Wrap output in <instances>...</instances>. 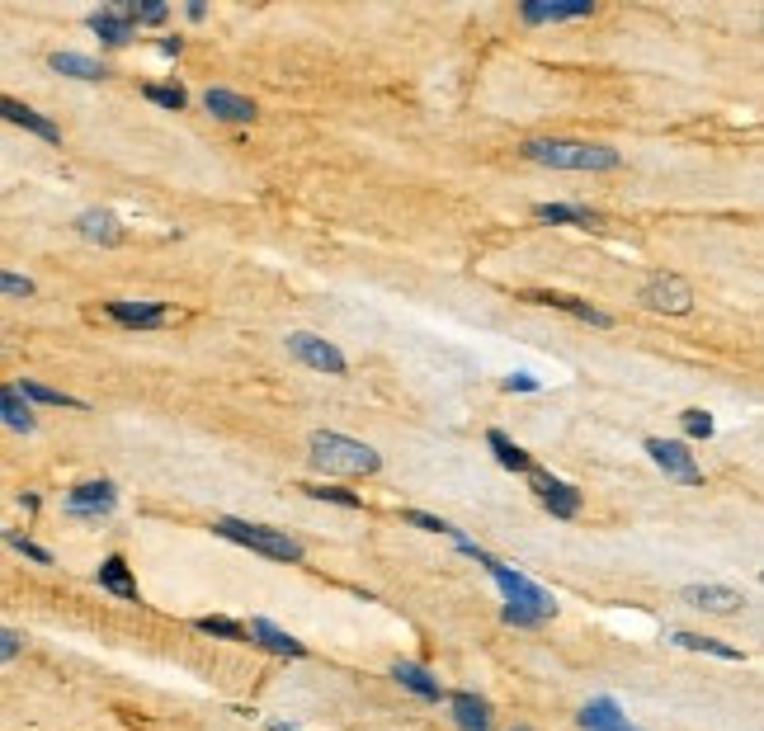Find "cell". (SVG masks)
<instances>
[{
	"label": "cell",
	"instance_id": "1f68e13d",
	"mask_svg": "<svg viewBox=\"0 0 764 731\" xmlns=\"http://www.w3.org/2000/svg\"><path fill=\"white\" fill-rule=\"evenodd\" d=\"M680 425H684V434H689V439H713V416H708V411H698V406H689V411H684L680 416Z\"/></svg>",
	"mask_w": 764,
	"mask_h": 731
},
{
	"label": "cell",
	"instance_id": "5bb4252c",
	"mask_svg": "<svg viewBox=\"0 0 764 731\" xmlns=\"http://www.w3.org/2000/svg\"><path fill=\"white\" fill-rule=\"evenodd\" d=\"M576 722H581V731H642V727H632L628 717H623V708H618L614 698H590Z\"/></svg>",
	"mask_w": 764,
	"mask_h": 731
},
{
	"label": "cell",
	"instance_id": "e575fe53",
	"mask_svg": "<svg viewBox=\"0 0 764 731\" xmlns=\"http://www.w3.org/2000/svg\"><path fill=\"white\" fill-rule=\"evenodd\" d=\"M401 519H406V524H416V529H425V533H449V538H453V533H458V529H453V524H444V519L425 515V510H406V515H401Z\"/></svg>",
	"mask_w": 764,
	"mask_h": 731
},
{
	"label": "cell",
	"instance_id": "7bdbcfd3",
	"mask_svg": "<svg viewBox=\"0 0 764 731\" xmlns=\"http://www.w3.org/2000/svg\"><path fill=\"white\" fill-rule=\"evenodd\" d=\"M515 731H529V727H515Z\"/></svg>",
	"mask_w": 764,
	"mask_h": 731
},
{
	"label": "cell",
	"instance_id": "836d02e7",
	"mask_svg": "<svg viewBox=\"0 0 764 731\" xmlns=\"http://www.w3.org/2000/svg\"><path fill=\"white\" fill-rule=\"evenodd\" d=\"M5 543L15 552H24L29 562H38V566H52V552L48 548H38V543H29V538H19V533H5Z\"/></svg>",
	"mask_w": 764,
	"mask_h": 731
},
{
	"label": "cell",
	"instance_id": "44dd1931",
	"mask_svg": "<svg viewBox=\"0 0 764 731\" xmlns=\"http://www.w3.org/2000/svg\"><path fill=\"white\" fill-rule=\"evenodd\" d=\"M85 24H90V29H95V34L104 38V43H109V48H123V43H133V19L123 15V10H95V15L85 19Z\"/></svg>",
	"mask_w": 764,
	"mask_h": 731
},
{
	"label": "cell",
	"instance_id": "60d3db41",
	"mask_svg": "<svg viewBox=\"0 0 764 731\" xmlns=\"http://www.w3.org/2000/svg\"><path fill=\"white\" fill-rule=\"evenodd\" d=\"M184 15H189V19H203V15H208V5H203V0H189V10H184Z\"/></svg>",
	"mask_w": 764,
	"mask_h": 731
},
{
	"label": "cell",
	"instance_id": "ee69618b",
	"mask_svg": "<svg viewBox=\"0 0 764 731\" xmlns=\"http://www.w3.org/2000/svg\"><path fill=\"white\" fill-rule=\"evenodd\" d=\"M760 581H764V576H760Z\"/></svg>",
	"mask_w": 764,
	"mask_h": 731
},
{
	"label": "cell",
	"instance_id": "4316f807",
	"mask_svg": "<svg viewBox=\"0 0 764 731\" xmlns=\"http://www.w3.org/2000/svg\"><path fill=\"white\" fill-rule=\"evenodd\" d=\"M76 227H81L85 241H100V246H118L123 241V232H118V222L109 213H81Z\"/></svg>",
	"mask_w": 764,
	"mask_h": 731
},
{
	"label": "cell",
	"instance_id": "8fae6325",
	"mask_svg": "<svg viewBox=\"0 0 764 731\" xmlns=\"http://www.w3.org/2000/svg\"><path fill=\"white\" fill-rule=\"evenodd\" d=\"M519 15L529 19V24H562V19H585V15H595V0H552V5H543V0H524V10Z\"/></svg>",
	"mask_w": 764,
	"mask_h": 731
},
{
	"label": "cell",
	"instance_id": "ab89813d",
	"mask_svg": "<svg viewBox=\"0 0 764 731\" xmlns=\"http://www.w3.org/2000/svg\"><path fill=\"white\" fill-rule=\"evenodd\" d=\"M184 52V38H161V57H180Z\"/></svg>",
	"mask_w": 764,
	"mask_h": 731
},
{
	"label": "cell",
	"instance_id": "484cf974",
	"mask_svg": "<svg viewBox=\"0 0 764 731\" xmlns=\"http://www.w3.org/2000/svg\"><path fill=\"white\" fill-rule=\"evenodd\" d=\"M0 416H5V425H10V430H34V411H29V397H24V392H19V387H5V392H0Z\"/></svg>",
	"mask_w": 764,
	"mask_h": 731
},
{
	"label": "cell",
	"instance_id": "ffe728a7",
	"mask_svg": "<svg viewBox=\"0 0 764 731\" xmlns=\"http://www.w3.org/2000/svg\"><path fill=\"white\" fill-rule=\"evenodd\" d=\"M0 114H5V123H15V128H29V133H38L43 142H62L57 123H52V118H43L38 109H29V104L5 100V104H0Z\"/></svg>",
	"mask_w": 764,
	"mask_h": 731
},
{
	"label": "cell",
	"instance_id": "f1b7e54d",
	"mask_svg": "<svg viewBox=\"0 0 764 731\" xmlns=\"http://www.w3.org/2000/svg\"><path fill=\"white\" fill-rule=\"evenodd\" d=\"M194 628L199 632H208V637H222V642H246L250 632H246V623H236V618H199V623H194Z\"/></svg>",
	"mask_w": 764,
	"mask_h": 731
},
{
	"label": "cell",
	"instance_id": "30bf717a",
	"mask_svg": "<svg viewBox=\"0 0 764 731\" xmlns=\"http://www.w3.org/2000/svg\"><path fill=\"white\" fill-rule=\"evenodd\" d=\"M449 717H453V727L458 731H491V703L477 698V694H467V689L449 694Z\"/></svg>",
	"mask_w": 764,
	"mask_h": 731
},
{
	"label": "cell",
	"instance_id": "d590c367",
	"mask_svg": "<svg viewBox=\"0 0 764 731\" xmlns=\"http://www.w3.org/2000/svg\"><path fill=\"white\" fill-rule=\"evenodd\" d=\"M0 293H5V298H29V293H34V279H19V274H0Z\"/></svg>",
	"mask_w": 764,
	"mask_h": 731
},
{
	"label": "cell",
	"instance_id": "8992f818",
	"mask_svg": "<svg viewBox=\"0 0 764 731\" xmlns=\"http://www.w3.org/2000/svg\"><path fill=\"white\" fill-rule=\"evenodd\" d=\"M642 302L647 307H656V312H670V316H684L689 307H694V293H689V283L680 279V274H651L647 283H642Z\"/></svg>",
	"mask_w": 764,
	"mask_h": 731
},
{
	"label": "cell",
	"instance_id": "5b68a950",
	"mask_svg": "<svg viewBox=\"0 0 764 731\" xmlns=\"http://www.w3.org/2000/svg\"><path fill=\"white\" fill-rule=\"evenodd\" d=\"M288 354H293V359H302L307 368H316V373H335V378L349 368L345 354H340L331 340H321V335H312V331H293V335H288Z\"/></svg>",
	"mask_w": 764,
	"mask_h": 731
},
{
	"label": "cell",
	"instance_id": "7a4b0ae2",
	"mask_svg": "<svg viewBox=\"0 0 764 731\" xmlns=\"http://www.w3.org/2000/svg\"><path fill=\"white\" fill-rule=\"evenodd\" d=\"M213 533L227 538V543H241V548L260 552V557H274V562H302L307 557L298 538H288L279 529H265V524H246V519H213Z\"/></svg>",
	"mask_w": 764,
	"mask_h": 731
},
{
	"label": "cell",
	"instance_id": "277c9868",
	"mask_svg": "<svg viewBox=\"0 0 764 731\" xmlns=\"http://www.w3.org/2000/svg\"><path fill=\"white\" fill-rule=\"evenodd\" d=\"M491 581L500 585L505 604H515V609H524V614H538V618L557 614V599H552V590H543L538 581H529V576H524V571H515V566L496 562V566H491Z\"/></svg>",
	"mask_w": 764,
	"mask_h": 731
},
{
	"label": "cell",
	"instance_id": "cb8c5ba5",
	"mask_svg": "<svg viewBox=\"0 0 764 731\" xmlns=\"http://www.w3.org/2000/svg\"><path fill=\"white\" fill-rule=\"evenodd\" d=\"M538 222H581V227H595L599 213L595 208H585V203H538L533 208Z\"/></svg>",
	"mask_w": 764,
	"mask_h": 731
},
{
	"label": "cell",
	"instance_id": "ba28073f",
	"mask_svg": "<svg viewBox=\"0 0 764 731\" xmlns=\"http://www.w3.org/2000/svg\"><path fill=\"white\" fill-rule=\"evenodd\" d=\"M529 482H533V491H538V500H543L557 519H576V515H581V491H576L571 482L548 477V472H538V467L529 472Z\"/></svg>",
	"mask_w": 764,
	"mask_h": 731
},
{
	"label": "cell",
	"instance_id": "2e32d148",
	"mask_svg": "<svg viewBox=\"0 0 764 731\" xmlns=\"http://www.w3.org/2000/svg\"><path fill=\"white\" fill-rule=\"evenodd\" d=\"M684 604H694L703 614H736L741 595L731 585H684Z\"/></svg>",
	"mask_w": 764,
	"mask_h": 731
},
{
	"label": "cell",
	"instance_id": "f6af8a7d",
	"mask_svg": "<svg viewBox=\"0 0 764 731\" xmlns=\"http://www.w3.org/2000/svg\"><path fill=\"white\" fill-rule=\"evenodd\" d=\"M760 24H764V19H760Z\"/></svg>",
	"mask_w": 764,
	"mask_h": 731
},
{
	"label": "cell",
	"instance_id": "7402d4cb",
	"mask_svg": "<svg viewBox=\"0 0 764 731\" xmlns=\"http://www.w3.org/2000/svg\"><path fill=\"white\" fill-rule=\"evenodd\" d=\"M48 67L62 71V76H76V81H104L109 76V67L95 62V57H85V52H52Z\"/></svg>",
	"mask_w": 764,
	"mask_h": 731
},
{
	"label": "cell",
	"instance_id": "8d00e7d4",
	"mask_svg": "<svg viewBox=\"0 0 764 731\" xmlns=\"http://www.w3.org/2000/svg\"><path fill=\"white\" fill-rule=\"evenodd\" d=\"M500 618H505L510 628H538V623H548V618H538V614H524V609H515V604H505V609H500Z\"/></svg>",
	"mask_w": 764,
	"mask_h": 731
},
{
	"label": "cell",
	"instance_id": "b9f144b4",
	"mask_svg": "<svg viewBox=\"0 0 764 731\" xmlns=\"http://www.w3.org/2000/svg\"><path fill=\"white\" fill-rule=\"evenodd\" d=\"M269 731H293V727H283V722H274V727H269Z\"/></svg>",
	"mask_w": 764,
	"mask_h": 731
},
{
	"label": "cell",
	"instance_id": "d6986e66",
	"mask_svg": "<svg viewBox=\"0 0 764 731\" xmlns=\"http://www.w3.org/2000/svg\"><path fill=\"white\" fill-rule=\"evenodd\" d=\"M529 302H543V307H557V312H566V316H576V321H590V326H614V316L609 312H599V307H590V302H581V298H566V293H529Z\"/></svg>",
	"mask_w": 764,
	"mask_h": 731
},
{
	"label": "cell",
	"instance_id": "4dcf8cb0",
	"mask_svg": "<svg viewBox=\"0 0 764 731\" xmlns=\"http://www.w3.org/2000/svg\"><path fill=\"white\" fill-rule=\"evenodd\" d=\"M142 95L151 104H161V109H184L189 104V95H184L180 85H142Z\"/></svg>",
	"mask_w": 764,
	"mask_h": 731
},
{
	"label": "cell",
	"instance_id": "74e56055",
	"mask_svg": "<svg viewBox=\"0 0 764 731\" xmlns=\"http://www.w3.org/2000/svg\"><path fill=\"white\" fill-rule=\"evenodd\" d=\"M538 378H533V373H510V378H505V392H538Z\"/></svg>",
	"mask_w": 764,
	"mask_h": 731
},
{
	"label": "cell",
	"instance_id": "7c38bea8",
	"mask_svg": "<svg viewBox=\"0 0 764 731\" xmlns=\"http://www.w3.org/2000/svg\"><path fill=\"white\" fill-rule=\"evenodd\" d=\"M246 632H250V642H255V647L274 651V656H293V661H302V656H307V647H302L298 637H288L283 628H274L269 618H250Z\"/></svg>",
	"mask_w": 764,
	"mask_h": 731
},
{
	"label": "cell",
	"instance_id": "e0dca14e",
	"mask_svg": "<svg viewBox=\"0 0 764 731\" xmlns=\"http://www.w3.org/2000/svg\"><path fill=\"white\" fill-rule=\"evenodd\" d=\"M392 680L401 684V689H411L416 698H425V703H439V698H449L444 694V684L434 680L425 665H416V661H397L392 665Z\"/></svg>",
	"mask_w": 764,
	"mask_h": 731
},
{
	"label": "cell",
	"instance_id": "f546056e",
	"mask_svg": "<svg viewBox=\"0 0 764 731\" xmlns=\"http://www.w3.org/2000/svg\"><path fill=\"white\" fill-rule=\"evenodd\" d=\"M118 10H123V15L133 19V24H166V5H161V0H142V5H137V0H123V5H118Z\"/></svg>",
	"mask_w": 764,
	"mask_h": 731
},
{
	"label": "cell",
	"instance_id": "52a82bcc",
	"mask_svg": "<svg viewBox=\"0 0 764 731\" xmlns=\"http://www.w3.org/2000/svg\"><path fill=\"white\" fill-rule=\"evenodd\" d=\"M647 453L665 477H675L684 486H703V467L694 463V453L684 449V444H675V439H647Z\"/></svg>",
	"mask_w": 764,
	"mask_h": 731
},
{
	"label": "cell",
	"instance_id": "9a60e30c",
	"mask_svg": "<svg viewBox=\"0 0 764 731\" xmlns=\"http://www.w3.org/2000/svg\"><path fill=\"white\" fill-rule=\"evenodd\" d=\"M203 109L213 118H227V123H250L255 118V104L246 95H236V90H222V85H208L203 90Z\"/></svg>",
	"mask_w": 764,
	"mask_h": 731
},
{
	"label": "cell",
	"instance_id": "f35d334b",
	"mask_svg": "<svg viewBox=\"0 0 764 731\" xmlns=\"http://www.w3.org/2000/svg\"><path fill=\"white\" fill-rule=\"evenodd\" d=\"M19 642H24V637H19L15 628L0 632V661H15V656H19Z\"/></svg>",
	"mask_w": 764,
	"mask_h": 731
},
{
	"label": "cell",
	"instance_id": "9c48e42d",
	"mask_svg": "<svg viewBox=\"0 0 764 731\" xmlns=\"http://www.w3.org/2000/svg\"><path fill=\"white\" fill-rule=\"evenodd\" d=\"M118 505V491H114V482H81V486H71V496H67V515H76V519H100V515H109Z\"/></svg>",
	"mask_w": 764,
	"mask_h": 731
},
{
	"label": "cell",
	"instance_id": "d4e9b609",
	"mask_svg": "<svg viewBox=\"0 0 764 731\" xmlns=\"http://www.w3.org/2000/svg\"><path fill=\"white\" fill-rule=\"evenodd\" d=\"M670 642L684 651H703V656H717V661H741V651L717 642V637H703V632H670Z\"/></svg>",
	"mask_w": 764,
	"mask_h": 731
},
{
	"label": "cell",
	"instance_id": "603a6c76",
	"mask_svg": "<svg viewBox=\"0 0 764 731\" xmlns=\"http://www.w3.org/2000/svg\"><path fill=\"white\" fill-rule=\"evenodd\" d=\"M486 444H491V453H496L500 467H510V472H533V458L519 449L505 430H486Z\"/></svg>",
	"mask_w": 764,
	"mask_h": 731
},
{
	"label": "cell",
	"instance_id": "4fadbf2b",
	"mask_svg": "<svg viewBox=\"0 0 764 731\" xmlns=\"http://www.w3.org/2000/svg\"><path fill=\"white\" fill-rule=\"evenodd\" d=\"M109 316L118 326H137V331H151V326H166L170 307L166 302H109Z\"/></svg>",
	"mask_w": 764,
	"mask_h": 731
},
{
	"label": "cell",
	"instance_id": "ac0fdd59",
	"mask_svg": "<svg viewBox=\"0 0 764 731\" xmlns=\"http://www.w3.org/2000/svg\"><path fill=\"white\" fill-rule=\"evenodd\" d=\"M95 581H100V590H109V595L118 599H128V604H142V595H137V581H133V571H128V562L123 557H104L100 571H95Z\"/></svg>",
	"mask_w": 764,
	"mask_h": 731
},
{
	"label": "cell",
	"instance_id": "3957f363",
	"mask_svg": "<svg viewBox=\"0 0 764 731\" xmlns=\"http://www.w3.org/2000/svg\"><path fill=\"white\" fill-rule=\"evenodd\" d=\"M524 156L552 170H618V151L585 142H524Z\"/></svg>",
	"mask_w": 764,
	"mask_h": 731
},
{
	"label": "cell",
	"instance_id": "d6a6232c",
	"mask_svg": "<svg viewBox=\"0 0 764 731\" xmlns=\"http://www.w3.org/2000/svg\"><path fill=\"white\" fill-rule=\"evenodd\" d=\"M312 500H331V505H345V510H359L364 500L354 496V491H340V486H302Z\"/></svg>",
	"mask_w": 764,
	"mask_h": 731
},
{
	"label": "cell",
	"instance_id": "83f0119b",
	"mask_svg": "<svg viewBox=\"0 0 764 731\" xmlns=\"http://www.w3.org/2000/svg\"><path fill=\"white\" fill-rule=\"evenodd\" d=\"M19 392H24L29 401H43V406H76V411H85L81 397H67V392H57V387L34 383V378H24V383H19Z\"/></svg>",
	"mask_w": 764,
	"mask_h": 731
},
{
	"label": "cell",
	"instance_id": "6da1fadb",
	"mask_svg": "<svg viewBox=\"0 0 764 731\" xmlns=\"http://www.w3.org/2000/svg\"><path fill=\"white\" fill-rule=\"evenodd\" d=\"M307 458H312L316 467H326V472H349V477H368V472H378L382 458L368 444H359V439H345V434H335V430H316L312 439H307Z\"/></svg>",
	"mask_w": 764,
	"mask_h": 731
}]
</instances>
